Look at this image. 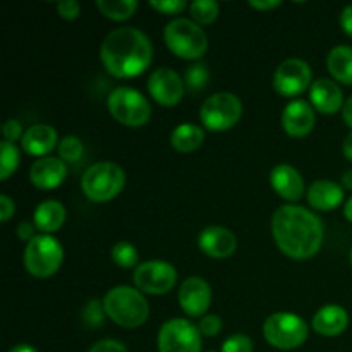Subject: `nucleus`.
<instances>
[{"label": "nucleus", "instance_id": "obj_17", "mask_svg": "<svg viewBox=\"0 0 352 352\" xmlns=\"http://www.w3.org/2000/svg\"><path fill=\"white\" fill-rule=\"evenodd\" d=\"M270 182L274 191L291 203L299 201L305 195V179L289 164H280L272 168Z\"/></svg>", "mask_w": 352, "mask_h": 352}, {"label": "nucleus", "instance_id": "obj_24", "mask_svg": "<svg viewBox=\"0 0 352 352\" xmlns=\"http://www.w3.org/2000/svg\"><path fill=\"white\" fill-rule=\"evenodd\" d=\"M327 67L333 79L352 86V47L339 45L327 57Z\"/></svg>", "mask_w": 352, "mask_h": 352}, {"label": "nucleus", "instance_id": "obj_14", "mask_svg": "<svg viewBox=\"0 0 352 352\" xmlns=\"http://www.w3.org/2000/svg\"><path fill=\"white\" fill-rule=\"evenodd\" d=\"M212 302V289L201 277L186 278L179 289V305L188 316H203Z\"/></svg>", "mask_w": 352, "mask_h": 352}, {"label": "nucleus", "instance_id": "obj_26", "mask_svg": "<svg viewBox=\"0 0 352 352\" xmlns=\"http://www.w3.org/2000/svg\"><path fill=\"white\" fill-rule=\"evenodd\" d=\"M96 7L109 19L126 21L138 10V2L136 0H96Z\"/></svg>", "mask_w": 352, "mask_h": 352}, {"label": "nucleus", "instance_id": "obj_36", "mask_svg": "<svg viewBox=\"0 0 352 352\" xmlns=\"http://www.w3.org/2000/svg\"><path fill=\"white\" fill-rule=\"evenodd\" d=\"M57 12L64 19L72 21L81 14V6L76 0H62V2L57 3Z\"/></svg>", "mask_w": 352, "mask_h": 352}, {"label": "nucleus", "instance_id": "obj_13", "mask_svg": "<svg viewBox=\"0 0 352 352\" xmlns=\"http://www.w3.org/2000/svg\"><path fill=\"white\" fill-rule=\"evenodd\" d=\"M186 85L181 76L168 67H160L148 79V91L151 98L164 107L177 105L184 95Z\"/></svg>", "mask_w": 352, "mask_h": 352}, {"label": "nucleus", "instance_id": "obj_43", "mask_svg": "<svg viewBox=\"0 0 352 352\" xmlns=\"http://www.w3.org/2000/svg\"><path fill=\"white\" fill-rule=\"evenodd\" d=\"M342 117H344V122L352 129V96L351 98L346 100L344 103V109H342Z\"/></svg>", "mask_w": 352, "mask_h": 352}, {"label": "nucleus", "instance_id": "obj_2", "mask_svg": "<svg viewBox=\"0 0 352 352\" xmlns=\"http://www.w3.org/2000/svg\"><path fill=\"white\" fill-rule=\"evenodd\" d=\"M107 72L113 78H134L150 67L153 45L138 28H119L110 31L100 48Z\"/></svg>", "mask_w": 352, "mask_h": 352}, {"label": "nucleus", "instance_id": "obj_37", "mask_svg": "<svg viewBox=\"0 0 352 352\" xmlns=\"http://www.w3.org/2000/svg\"><path fill=\"white\" fill-rule=\"evenodd\" d=\"M3 133V141H9V143H14L16 140H23V126H21L19 120L9 119L2 127Z\"/></svg>", "mask_w": 352, "mask_h": 352}, {"label": "nucleus", "instance_id": "obj_9", "mask_svg": "<svg viewBox=\"0 0 352 352\" xmlns=\"http://www.w3.org/2000/svg\"><path fill=\"white\" fill-rule=\"evenodd\" d=\"M243 113V103L232 93H215L208 96L199 110L201 124L210 131H227L236 126Z\"/></svg>", "mask_w": 352, "mask_h": 352}, {"label": "nucleus", "instance_id": "obj_46", "mask_svg": "<svg viewBox=\"0 0 352 352\" xmlns=\"http://www.w3.org/2000/svg\"><path fill=\"white\" fill-rule=\"evenodd\" d=\"M9 352H38L33 346H28V344H21V346L12 347Z\"/></svg>", "mask_w": 352, "mask_h": 352}, {"label": "nucleus", "instance_id": "obj_27", "mask_svg": "<svg viewBox=\"0 0 352 352\" xmlns=\"http://www.w3.org/2000/svg\"><path fill=\"white\" fill-rule=\"evenodd\" d=\"M210 82V71H208V65L201 64H192L186 69L184 72V85L186 89L189 93H199L208 86Z\"/></svg>", "mask_w": 352, "mask_h": 352}, {"label": "nucleus", "instance_id": "obj_18", "mask_svg": "<svg viewBox=\"0 0 352 352\" xmlns=\"http://www.w3.org/2000/svg\"><path fill=\"white\" fill-rule=\"evenodd\" d=\"M67 165L62 158L45 157L33 164L30 170V179L38 189H55L65 181Z\"/></svg>", "mask_w": 352, "mask_h": 352}, {"label": "nucleus", "instance_id": "obj_20", "mask_svg": "<svg viewBox=\"0 0 352 352\" xmlns=\"http://www.w3.org/2000/svg\"><path fill=\"white\" fill-rule=\"evenodd\" d=\"M57 140L58 136L55 127L48 126V124H36L24 133L21 144H23V150L31 157L45 158V155L54 150Z\"/></svg>", "mask_w": 352, "mask_h": 352}, {"label": "nucleus", "instance_id": "obj_15", "mask_svg": "<svg viewBox=\"0 0 352 352\" xmlns=\"http://www.w3.org/2000/svg\"><path fill=\"white\" fill-rule=\"evenodd\" d=\"M198 246L210 258H229L236 253L237 239L226 227H206L198 237Z\"/></svg>", "mask_w": 352, "mask_h": 352}, {"label": "nucleus", "instance_id": "obj_35", "mask_svg": "<svg viewBox=\"0 0 352 352\" xmlns=\"http://www.w3.org/2000/svg\"><path fill=\"white\" fill-rule=\"evenodd\" d=\"M198 329L199 332H201V336L215 337L217 333H220V330H222V320L217 315H206L201 318Z\"/></svg>", "mask_w": 352, "mask_h": 352}, {"label": "nucleus", "instance_id": "obj_6", "mask_svg": "<svg viewBox=\"0 0 352 352\" xmlns=\"http://www.w3.org/2000/svg\"><path fill=\"white\" fill-rule=\"evenodd\" d=\"M64 250L55 237L41 234L31 239L24 250V268L36 278H48L60 268Z\"/></svg>", "mask_w": 352, "mask_h": 352}, {"label": "nucleus", "instance_id": "obj_23", "mask_svg": "<svg viewBox=\"0 0 352 352\" xmlns=\"http://www.w3.org/2000/svg\"><path fill=\"white\" fill-rule=\"evenodd\" d=\"M34 226L41 232H55V230L60 229L65 222V208L60 201H55V199H48L38 205V208L34 210Z\"/></svg>", "mask_w": 352, "mask_h": 352}, {"label": "nucleus", "instance_id": "obj_42", "mask_svg": "<svg viewBox=\"0 0 352 352\" xmlns=\"http://www.w3.org/2000/svg\"><path fill=\"white\" fill-rule=\"evenodd\" d=\"M251 7L258 10H270V9H277V7L282 6L280 0H265V2H258V0H251L250 2Z\"/></svg>", "mask_w": 352, "mask_h": 352}, {"label": "nucleus", "instance_id": "obj_4", "mask_svg": "<svg viewBox=\"0 0 352 352\" xmlns=\"http://www.w3.org/2000/svg\"><path fill=\"white\" fill-rule=\"evenodd\" d=\"M164 40L168 50L181 58H199L208 50V36L199 24L192 19L170 21L164 30Z\"/></svg>", "mask_w": 352, "mask_h": 352}, {"label": "nucleus", "instance_id": "obj_1", "mask_svg": "<svg viewBox=\"0 0 352 352\" xmlns=\"http://www.w3.org/2000/svg\"><path fill=\"white\" fill-rule=\"evenodd\" d=\"M272 234L282 253L292 260H308L322 248L323 223L308 208L285 205L272 217Z\"/></svg>", "mask_w": 352, "mask_h": 352}, {"label": "nucleus", "instance_id": "obj_30", "mask_svg": "<svg viewBox=\"0 0 352 352\" xmlns=\"http://www.w3.org/2000/svg\"><path fill=\"white\" fill-rule=\"evenodd\" d=\"M112 254V260L116 261V265L122 268H133L138 265V260H140V254H138V250L131 243H126V241H120L110 251Z\"/></svg>", "mask_w": 352, "mask_h": 352}, {"label": "nucleus", "instance_id": "obj_45", "mask_svg": "<svg viewBox=\"0 0 352 352\" xmlns=\"http://www.w3.org/2000/svg\"><path fill=\"white\" fill-rule=\"evenodd\" d=\"M342 184L346 189H351L352 191V170H346L342 175Z\"/></svg>", "mask_w": 352, "mask_h": 352}, {"label": "nucleus", "instance_id": "obj_44", "mask_svg": "<svg viewBox=\"0 0 352 352\" xmlns=\"http://www.w3.org/2000/svg\"><path fill=\"white\" fill-rule=\"evenodd\" d=\"M342 150H344V155H346L347 160L352 162V133L347 134V138L344 140Z\"/></svg>", "mask_w": 352, "mask_h": 352}, {"label": "nucleus", "instance_id": "obj_8", "mask_svg": "<svg viewBox=\"0 0 352 352\" xmlns=\"http://www.w3.org/2000/svg\"><path fill=\"white\" fill-rule=\"evenodd\" d=\"M308 325L294 313H274L263 325V336L270 346L291 351L302 346L308 339Z\"/></svg>", "mask_w": 352, "mask_h": 352}, {"label": "nucleus", "instance_id": "obj_7", "mask_svg": "<svg viewBox=\"0 0 352 352\" xmlns=\"http://www.w3.org/2000/svg\"><path fill=\"white\" fill-rule=\"evenodd\" d=\"M109 112L117 122L129 127H141L148 124L151 117V105L140 91L120 86L107 98Z\"/></svg>", "mask_w": 352, "mask_h": 352}, {"label": "nucleus", "instance_id": "obj_41", "mask_svg": "<svg viewBox=\"0 0 352 352\" xmlns=\"http://www.w3.org/2000/svg\"><path fill=\"white\" fill-rule=\"evenodd\" d=\"M340 26H342V30L346 31L349 36H352V3L347 6L346 9L342 10V14H340Z\"/></svg>", "mask_w": 352, "mask_h": 352}, {"label": "nucleus", "instance_id": "obj_22", "mask_svg": "<svg viewBox=\"0 0 352 352\" xmlns=\"http://www.w3.org/2000/svg\"><path fill=\"white\" fill-rule=\"evenodd\" d=\"M308 201L313 208L320 210V212H330L344 201V189L337 182L322 179L309 186Z\"/></svg>", "mask_w": 352, "mask_h": 352}, {"label": "nucleus", "instance_id": "obj_19", "mask_svg": "<svg viewBox=\"0 0 352 352\" xmlns=\"http://www.w3.org/2000/svg\"><path fill=\"white\" fill-rule=\"evenodd\" d=\"M309 100L318 112L327 113V116H332L344 109L342 89L332 79H316L309 89Z\"/></svg>", "mask_w": 352, "mask_h": 352}, {"label": "nucleus", "instance_id": "obj_10", "mask_svg": "<svg viewBox=\"0 0 352 352\" xmlns=\"http://www.w3.org/2000/svg\"><path fill=\"white\" fill-rule=\"evenodd\" d=\"M160 352H201V332L186 318H174L164 323L158 333Z\"/></svg>", "mask_w": 352, "mask_h": 352}, {"label": "nucleus", "instance_id": "obj_49", "mask_svg": "<svg viewBox=\"0 0 352 352\" xmlns=\"http://www.w3.org/2000/svg\"><path fill=\"white\" fill-rule=\"evenodd\" d=\"M208 352H215V351H208Z\"/></svg>", "mask_w": 352, "mask_h": 352}, {"label": "nucleus", "instance_id": "obj_12", "mask_svg": "<svg viewBox=\"0 0 352 352\" xmlns=\"http://www.w3.org/2000/svg\"><path fill=\"white\" fill-rule=\"evenodd\" d=\"M313 79L311 67L302 58H287L274 74V88L282 96H298L309 88Z\"/></svg>", "mask_w": 352, "mask_h": 352}, {"label": "nucleus", "instance_id": "obj_48", "mask_svg": "<svg viewBox=\"0 0 352 352\" xmlns=\"http://www.w3.org/2000/svg\"><path fill=\"white\" fill-rule=\"evenodd\" d=\"M349 261H351V267H352V248H351V253H349Z\"/></svg>", "mask_w": 352, "mask_h": 352}, {"label": "nucleus", "instance_id": "obj_40", "mask_svg": "<svg viewBox=\"0 0 352 352\" xmlns=\"http://www.w3.org/2000/svg\"><path fill=\"white\" fill-rule=\"evenodd\" d=\"M34 227L31 222H21L19 226H17V236H19V239L23 241H28L30 243L31 239H34Z\"/></svg>", "mask_w": 352, "mask_h": 352}, {"label": "nucleus", "instance_id": "obj_25", "mask_svg": "<svg viewBox=\"0 0 352 352\" xmlns=\"http://www.w3.org/2000/svg\"><path fill=\"white\" fill-rule=\"evenodd\" d=\"M203 141H205V131L195 124H182L175 127L170 134L172 148L181 153H192L201 146Z\"/></svg>", "mask_w": 352, "mask_h": 352}, {"label": "nucleus", "instance_id": "obj_28", "mask_svg": "<svg viewBox=\"0 0 352 352\" xmlns=\"http://www.w3.org/2000/svg\"><path fill=\"white\" fill-rule=\"evenodd\" d=\"M219 3L213 0H196L189 6V12L196 24H212L219 17Z\"/></svg>", "mask_w": 352, "mask_h": 352}, {"label": "nucleus", "instance_id": "obj_5", "mask_svg": "<svg viewBox=\"0 0 352 352\" xmlns=\"http://www.w3.org/2000/svg\"><path fill=\"white\" fill-rule=\"evenodd\" d=\"M126 186V172L113 162H100L86 168L81 179L82 192L95 203H105L116 198Z\"/></svg>", "mask_w": 352, "mask_h": 352}, {"label": "nucleus", "instance_id": "obj_33", "mask_svg": "<svg viewBox=\"0 0 352 352\" xmlns=\"http://www.w3.org/2000/svg\"><path fill=\"white\" fill-rule=\"evenodd\" d=\"M220 352H253V340L244 333H236L222 344Z\"/></svg>", "mask_w": 352, "mask_h": 352}, {"label": "nucleus", "instance_id": "obj_3", "mask_svg": "<svg viewBox=\"0 0 352 352\" xmlns=\"http://www.w3.org/2000/svg\"><path fill=\"white\" fill-rule=\"evenodd\" d=\"M107 316L124 329H138L150 316V305L138 289L119 285L110 289L103 298Z\"/></svg>", "mask_w": 352, "mask_h": 352}, {"label": "nucleus", "instance_id": "obj_11", "mask_svg": "<svg viewBox=\"0 0 352 352\" xmlns=\"http://www.w3.org/2000/svg\"><path fill=\"white\" fill-rule=\"evenodd\" d=\"M133 278L140 292L162 296L174 289L177 282V272L167 261L151 260L138 265Z\"/></svg>", "mask_w": 352, "mask_h": 352}, {"label": "nucleus", "instance_id": "obj_32", "mask_svg": "<svg viewBox=\"0 0 352 352\" xmlns=\"http://www.w3.org/2000/svg\"><path fill=\"white\" fill-rule=\"evenodd\" d=\"M105 315L107 313L105 308H103V301H98V299H91L82 309V320L89 327H102Z\"/></svg>", "mask_w": 352, "mask_h": 352}, {"label": "nucleus", "instance_id": "obj_39", "mask_svg": "<svg viewBox=\"0 0 352 352\" xmlns=\"http://www.w3.org/2000/svg\"><path fill=\"white\" fill-rule=\"evenodd\" d=\"M14 212H16V205H14L12 199L7 195L0 196V219H2V222H7L14 215Z\"/></svg>", "mask_w": 352, "mask_h": 352}, {"label": "nucleus", "instance_id": "obj_21", "mask_svg": "<svg viewBox=\"0 0 352 352\" xmlns=\"http://www.w3.org/2000/svg\"><path fill=\"white\" fill-rule=\"evenodd\" d=\"M349 325V315L342 306H323L313 318V329L325 337L340 336Z\"/></svg>", "mask_w": 352, "mask_h": 352}, {"label": "nucleus", "instance_id": "obj_31", "mask_svg": "<svg viewBox=\"0 0 352 352\" xmlns=\"http://www.w3.org/2000/svg\"><path fill=\"white\" fill-rule=\"evenodd\" d=\"M82 151L85 146L78 136H65L58 143V155L64 162H78L82 157Z\"/></svg>", "mask_w": 352, "mask_h": 352}, {"label": "nucleus", "instance_id": "obj_34", "mask_svg": "<svg viewBox=\"0 0 352 352\" xmlns=\"http://www.w3.org/2000/svg\"><path fill=\"white\" fill-rule=\"evenodd\" d=\"M151 9L158 10L160 14H179L188 7V2L186 0H150Z\"/></svg>", "mask_w": 352, "mask_h": 352}, {"label": "nucleus", "instance_id": "obj_29", "mask_svg": "<svg viewBox=\"0 0 352 352\" xmlns=\"http://www.w3.org/2000/svg\"><path fill=\"white\" fill-rule=\"evenodd\" d=\"M0 155H2V164H0V181H7L10 175L16 172L19 165V150L16 144L9 141L0 143Z\"/></svg>", "mask_w": 352, "mask_h": 352}, {"label": "nucleus", "instance_id": "obj_16", "mask_svg": "<svg viewBox=\"0 0 352 352\" xmlns=\"http://www.w3.org/2000/svg\"><path fill=\"white\" fill-rule=\"evenodd\" d=\"M284 131L292 138H305L315 127V110L305 100H294L282 113Z\"/></svg>", "mask_w": 352, "mask_h": 352}, {"label": "nucleus", "instance_id": "obj_38", "mask_svg": "<svg viewBox=\"0 0 352 352\" xmlns=\"http://www.w3.org/2000/svg\"><path fill=\"white\" fill-rule=\"evenodd\" d=\"M88 352H127V347L122 342L113 339H105L96 342Z\"/></svg>", "mask_w": 352, "mask_h": 352}, {"label": "nucleus", "instance_id": "obj_47", "mask_svg": "<svg viewBox=\"0 0 352 352\" xmlns=\"http://www.w3.org/2000/svg\"><path fill=\"white\" fill-rule=\"evenodd\" d=\"M344 215H346V219L352 223V198L346 203V206H344Z\"/></svg>", "mask_w": 352, "mask_h": 352}]
</instances>
